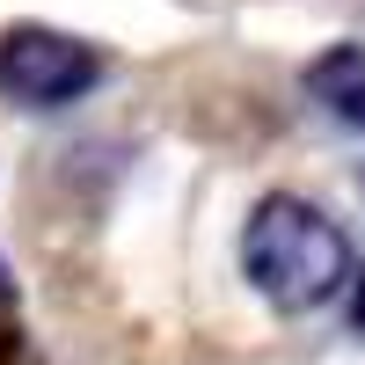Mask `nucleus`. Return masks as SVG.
<instances>
[{"mask_svg": "<svg viewBox=\"0 0 365 365\" xmlns=\"http://www.w3.org/2000/svg\"><path fill=\"white\" fill-rule=\"evenodd\" d=\"M241 270L270 307L307 314L351 285V241L307 197H263L249 212V227H241Z\"/></svg>", "mask_w": 365, "mask_h": 365, "instance_id": "f257e3e1", "label": "nucleus"}, {"mask_svg": "<svg viewBox=\"0 0 365 365\" xmlns=\"http://www.w3.org/2000/svg\"><path fill=\"white\" fill-rule=\"evenodd\" d=\"M96 81H103V58L81 37H66V29L15 22L8 37H0V96L22 103V110H66Z\"/></svg>", "mask_w": 365, "mask_h": 365, "instance_id": "f03ea898", "label": "nucleus"}, {"mask_svg": "<svg viewBox=\"0 0 365 365\" xmlns=\"http://www.w3.org/2000/svg\"><path fill=\"white\" fill-rule=\"evenodd\" d=\"M307 96L336 117V125L365 132V44H329L307 66Z\"/></svg>", "mask_w": 365, "mask_h": 365, "instance_id": "7ed1b4c3", "label": "nucleus"}, {"mask_svg": "<svg viewBox=\"0 0 365 365\" xmlns=\"http://www.w3.org/2000/svg\"><path fill=\"white\" fill-rule=\"evenodd\" d=\"M358 329H365V292H358Z\"/></svg>", "mask_w": 365, "mask_h": 365, "instance_id": "20e7f679", "label": "nucleus"}]
</instances>
